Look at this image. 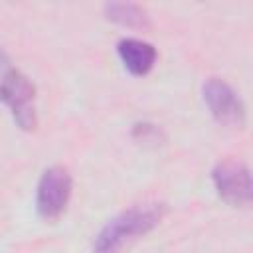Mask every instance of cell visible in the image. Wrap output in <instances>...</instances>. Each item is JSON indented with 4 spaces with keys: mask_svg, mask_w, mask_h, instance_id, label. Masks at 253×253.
<instances>
[{
    "mask_svg": "<svg viewBox=\"0 0 253 253\" xmlns=\"http://www.w3.org/2000/svg\"><path fill=\"white\" fill-rule=\"evenodd\" d=\"M117 53L125 65V69L130 75L142 77L152 71L158 51L150 42L138 40V38H123L117 43Z\"/></svg>",
    "mask_w": 253,
    "mask_h": 253,
    "instance_id": "obj_6",
    "label": "cell"
},
{
    "mask_svg": "<svg viewBox=\"0 0 253 253\" xmlns=\"http://www.w3.org/2000/svg\"><path fill=\"white\" fill-rule=\"evenodd\" d=\"M168 208L164 202L136 204L109 219L93 241V249L99 253L119 251L126 243L150 233L166 215Z\"/></svg>",
    "mask_w": 253,
    "mask_h": 253,
    "instance_id": "obj_1",
    "label": "cell"
},
{
    "mask_svg": "<svg viewBox=\"0 0 253 253\" xmlns=\"http://www.w3.org/2000/svg\"><path fill=\"white\" fill-rule=\"evenodd\" d=\"M202 97L208 105L211 117L227 126V128H243L247 121V111L241 101V97L235 93V89L219 79V77H208L202 85Z\"/></svg>",
    "mask_w": 253,
    "mask_h": 253,
    "instance_id": "obj_4",
    "label": "cell"
},
{
    "mask_svg": "<svg viewBox=\"0 0 253 253\" xmlns=\"http://www.w3.org/2000/svg\"><path fill=\"white\" fill-rule=\"evenodd\" d=\"M0 103H4L14 123L22 130H34L38 126V113H36V85L16 67L10 63L2 65L0 75Z\"/></svg>",
    "mask_w": 253,
    "mask_h": 253,
    "instance_id": "obj_2",
    "label": "cell"
},
{
    "mask_svg": "<svg viewBox=\"0 0 253 253\" xmlns=\"http://www.w3.org/2000/svg\"><path fill=\"white\" fill-rule=\"evenodd\" d=\"M211 182L217 196L233 208H245L253 200L251 170L243 160L225 158L211 170Z\"/></svg>",
    "mask_w": 253,
    "mask_h": 253,
    "instance_id": "obj_3",
    "label": "cell"
},
{
    "mask_svg": "<svg viewBox=\"0 0 253 253\" xmlns=\"http://www.w3.org/2000/svg\"><path fill=\"white\" fill-rule=\"evenodd\" d=\"M103 14L109 22L128 30H148L152 26L150 14L132 0H107Z\"/></svg>",
    "mask_w": 253,
    "mask_h": 253,
    "instance_id": "obj_7",
    "label": "cell"
},
{
    "mask_svg": "<svg viewBox=\"0 0 253 253\" xmlns=\"http://www.w3.org/2000/svg\"><path fill=\"white\" fill-rule=\"evenodd\" d=\"M132 136H134V140L152 144V146H158L164 142V132L160 130V126H156L152 123H136L132 126Z\"/></svg>",
    "mask_w": 253,
    "mask_h": 253,
    "instance_id": "obj_8",
    "label": "cell"
},
{
    "mask_svg": "<svg viewBox=\"0 0 253 253\" xmlns=\"http://www.w3.org/2000/svg\"><path fill=\"white\" fill-rule=\"evenodd\" d=\"M73 190L71 174L65 166H49L43 170L36 190V210L43 219H57L65 211Z\"/></svg>",
    "mask_w": 253,
    "mask_h": 253,
    "instance_id": "obj_5",
    "label": "cell"
}]
</instances>
